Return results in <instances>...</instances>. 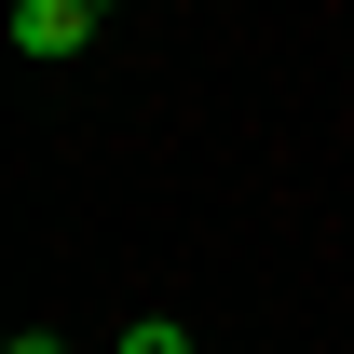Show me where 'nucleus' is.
Listing matches in <instances>:
<instances>
[{"mask_svg":"<svg viewBox=\"0 0 354 354\" xmlns=\"http://www.w3.org/2000/svg\"><path fill=\"white\" fill-rule=\"evenodd\" d=\"M123 354H205V341H191L177 313H136V327H123Z\"/></svg>","mask_w":354,"mask_h":354,"instance_id":"obj_2","label":"nucleus"},{"mask_svg":"<svg viewBox=\"0 0 354 354\" xmlns=\"http://www.w3.org/2000/svg\"><path fill=\"white\" fill-rule=\"evenodd\" d=\"M109 14H123V0H14V55H28V68H68Z\"/></svg>","mask_w":354,"mask_h":354,"instance_id":"obj_1","label":"nucleus"},{"mask_svg":"<svg viewBox=\"0 0 354 354\" xmlns=\"http://www.w3.org/2000/svg\"><path fill=\"white\" fill-rule=\"evenodd\" d=\"M0 354H68V341H55V327H14V341H0Z\"/></svg>","mask_w":354,"mask_h":354,"instance_id":"obj_3","label":"nucleus"}]
</instances>
